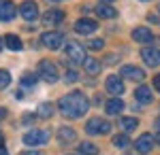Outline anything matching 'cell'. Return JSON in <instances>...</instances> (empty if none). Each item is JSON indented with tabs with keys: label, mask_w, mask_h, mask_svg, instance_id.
Instances as JSON below:
<instances>
[{
	"label": "cell",
	"mask_w": 160,
	"mask_h": 155,
	"mask_svg": "<svg viewBox=\"0 0 160 155\" xmlns=\"http://www.w3.org/2000/svg\"><path fill=\"white\" fill-rule=\"evenodd\" d=\"M0 51H2V38H0Z\"/></svg>",
	"instance_id": "d590c367"
},
{
	"label": "cell",
	"mask_w": 160,
	"mask_h": 155,
	"mask_svg": "<svg viewBox=\"0 0 160 155\" xmlns=\"http://www.w3.org/2000/svg\"><path fill=\"white\" fill-rule=\"evenodd\" d=\"M41 40H43V45H45L47 49L56 51V49H60V47H62V43H64V36H62L60 32H45Z\"/></svg>",
	"instance_id": "9c48e42d"
},
{
	"label": "cell",
	"mask_w": 160,
	"mask_h": 155,
	"mask_svg": "<svg viewBox=\"0 0 160 155\" xmlns=\"http://www.w3.org/2000/svg\"><path fill=\"white\" fill-rule=\"evenodd\" d=\"M34 83H37V77H34L32 72H26L24 77H22V85H30V87H32Z\"/></svg>",
	"instance_id": "4316f807"
},
{
	"label": "cell",
	"mask_w": 160,
	"mask_h": 155,
	"mask_svg": "<svg viewBox=\"0 0 160 155\" xmlns=\"http://www.w3.org/2000/svg\"><path fill=\"white\" fill-rule=\"evenodd\" d=\"M38 74H41V79L43 81H47V83H56L58 79H60V72H58V66L49 60H43L38 62Z\"/></svg>",
	"instance_id": "7a4b0ae2"
},
{
	"label": "cell",
	"mask_w": 160,
	"mask_h": 155,
	"mask_svg": "<svg viewBox=\"0 0 160 155\" xmlns=\"http://www.w3.org/2000/svg\"><path fill=\"white\" fill-rule=\"evenodd\" d=\"M66 55H68V60L75 62V64H86V49L81 47V45H77V43H68L66 45Z\"/></svg>",
	"instance_id": "8992f818"
},
{
	"label": "cell",
	"mask_w": 160,
	"mask_h": 155,
	"mask_svg": "<svg viewBox=\"0 0 160 155\" xmlns=\"http://www.w3.org/2000/svg\"><path fill=\"white\" fill-rule=\"evenodd\" d=\"M100 2H102V4H109V2H113V0H100Z\"/></svg>",
	"instance_id": "e575fe53"
},
{
	"label": "cell",
	"mask_w": 160,
	"mask_h": 155,
	"mask_svg": "<svg viewBox=\"0 0 160 155\" xmlns=\"http://www.w3.org/2000/svg\"><path fill=\"white\" fill-rule=\"evenodd\" d=\"M49 140V132L47 130H30L24 134V144L28 147H41Z\"/></svg>",
	"instance_id": "3957f363"
},
{
	"label": "cell",
	"mask_w": 160,
	"mask_h": 155,
	"mask_svg": "<svg viewBox=\"0 0 160 155\" xmlns=\"http://www.w3.org/2000/svg\"><path fill=\"white\" fill-rule=\"evenodd\" d=\"M4 45H7V49H11V51H22V49H24L22 38L15 36V34H7L4 36Z\"/></svg>",
	"instance_id": "2e32d148"
},
{
	"label": "cell",
	"mask_w": 160,
	"mask_h": 155,
	"mask_svg": "<svg viewBox=\"0 0 160 155\" xmlns=\"http://www.w3.org/2000/svg\"><path fill=\"white\" fill-rule=\"evenodd\" d=\"M58 108L62 110V115H66L71 119H79V117H83L88 113L90 102L81 92H71V94L62 96L58 100Z\"/></svg>",
	"instance_id": "6da1fadb"
},
{
	"label": "cell",
	"mask_w": 160,
	"mask_h": 155,
	"mask_svg": "<svg viewBox=\"0 0 160 155\" xmlns=\"http://www.w3.org/2000/svg\"><path fill=\"white\" fill-rule=\"evenodd\" d=\"M77 77H79V74H77L75 70H66V72H64V81H66V83H75Z\"/></svg>",
	"instance_id": "83f0119b"
},
{
	"label": "cell",
	"mask_w": 160,
	"mask_h": 155,
	"mask_svg": "<svg viewBox=\"0 0 160 155\" xmlns=\"http://www.w3.org/2000/svg\"><path fill=\"white\" fill-rule=\"evenodd\" d=\"M105 87H107V92H109L111 96H120L124 94V83H122V77H109L107 81H105Z\"/></svg>",
	"instance_id": "5bb4252c"
},
{
	"label": "cell",
	"mask_w": 160,
	"mask_h": 155,
	"mask_svg": "<svg viewBox=\"0 0 160 155\" xmlns=\"http://www.w3.org/2000/svg\"><path fill=\"white\" fill-rule=\"evenodd\" d=\"M4 117H7V108H2V106H0V121L4 119Z\"/></svg>",
	"instance_id": "1f68e13d"
},
{
	"label": "cell",
	"mask_w": 160,
	"mask_h": 155,
	"mask_svg": "<svg viewBox=\"0 0 160 155\" xmlns=\"http://www.w3.org/2000/svg\"><path fill=\"white\" fill-rule=\"evenodd\" d=\"M154 87H156V89H158V92H160V74H158V77H156V79H154Z\"/></svg>",
	"instance_id": "4dcf8cb0"
},
{
	"label": "cell",
	"mask_w": 160,
	"mask_h": 155,
	"mask_svg": "<svg viewBox=\"0 0 160 155\" xmlns=\"http://www.w3.org/2000/svg\"><path fill=\"white\" fill-rule=\"evenodd\" d=\"M51 110H53V106H51L49 102H43V104L38 106V115H41V117H51Z\"/></svg>",
	"instance_id": "d4e9b609"
},
{
	"label": "cell",
	"mask_w": 160,
	"mask_h": 155,
	"mask_svg": "<svg viewBox=\"0 0 160 155\" xmlns=\"http://www.w3.org/2000/svg\"><path fill=\"white\" fill-rule=\"evenodd\" d=\"M135 98L139 100V102H141V104H149V102L154 100V96H152V89H149L148 85H141V87H137Z\"/></svg>",
	"instance_id": "9a60e30c"
},
{
	"label": "cell",
	"mask_w": 160,
	"mask_h": 155,
	"mask_svg": "<svg viewBox=\"0 0 160 155\" xmlns=\"http://www.w3.org/2000/svg\"><path fill=\"white\" fill-rule=\"evenodd\" d=\"M83 68H86V72H88V74H98L102 66H100V62L96 60V58H88V60H86V64H83Z\"/></svg>",
	"instance_id": "44dd1931"
},
{
	"label": "cell",
	"mask_w": 160,
	"mask_h": 155,
	"mask_svg": "<svg viewBox=\"0 0 160 155\" xmlns=\"http://www.w3.org/2000/svg\"><path fill=\"white\" fill-rule=\"evenodd\" d=\"M79 151H81V155H96L98 153V147L92 143H81L79 144Z\"/></svg>",
	"instance_id": "603a6c76"
},
{
	"label": "cell",
	"mask_w": 160,
	"mask_h": 155,
	"mask_svg": "<svg viewBox=\"0 0 160 155\" xmlns=\"http://www.w3.org/2000/svg\"><path fill=\"white\" fill-rule=\"evenodd\" d=\"M58 138H60L62 143H73L75 140V130L68 128V125H62V128H58Z\"/></svg>",
	"instance_id": "ffe728a7"
},
{
	"label": "cell",
	"mask_w": 160,
	"mask_h": 155,
	"mask_svg": "<svg viewBox=\"0 0 160 155\" xmlns=\"http://www.w3.org/2000/svg\"><path fill=\"white\" fill-rule=\"evenodd\" d=\"M22 155H43V153H38V151H24Z\"/></svg>",
	"instance_id": "d6a6232c"
},
{
	"label": "cell",
	"mask_w": 160,
	"mask_h": 155,
	"mask_svg": "<svg viewBox=\"0 0 160 155\" xmlns=\"http://www.w3.org/2000/svg\"><path fill=\"white\" fill-rule=\"evenodd\" d=\"M0 155H9V151H7L4 147H0Z\"/></svg>",
	"instance_id": "836d02e7"
},
{
	"label": "cell",
	"mask_w": 160,
	"mask_h": 155,
	"mask_svg": "<svg viewBox=\"0 0 160 155\" xmlns=\"http://www.w3.org/2000/svg\"><path fill=\"white\" fill-rule=\"evenodd\" d=\"M83 130L90 134V136H94V134H107L111 130V125L107 123L105 119H98V117H92V119L86 123V128Z\"/></svg>",
	"instance_id": "277c9868"
},
{
	"label": "cell",
	"mask_w": 160,
	"mask_h": 155,
	"mask_svg": "<svg viewBox=\"0 0 160 155\" xmlns=\"http://www.w3.org/2000/svg\"><path fill=\"white\" fill-rule=\"evenodd\" d=\"M17 7L13 4V0H0V19L2 21H11L13 17L17 15Z\"/></svg>",
	"instance_id": "8fae6325"
},
{
	"label": "cell",
	"mask_w": 160,
	"mask_h": 155,
	"mask_svg": "<svg viewBox=\"0 0 160 155\" xmlns=\"http://www.w3.org/2000/svg\"><path fill=\"white\" fill-rule=\"evenodd\" d=\"M19 15L24 17L26 21H34L38 17V4L34 0H24V2L19 4Z\"/></svg>",
	"instance_id": "5b68a950"
},
{
	"label": "cell",
	"mask_w": 160,
	"mask_h": 155,
	"mask_svg": "<svg viewBox=\"0 0 160 155\" xmlns=\"http://www.w3.org/2000/svg\"><path fill=\"white\" fill-rule=\"evenodd\" d=\"M62 19H64V11H60V9H49V11L43 15V26L45 28H56Z\"/></svg>",
	"instance_id": "30bf717a"
},
{
	"label": "cell",
	"mask_w": 160,
	"mask_h": 155,
	"mask_svg": "<svg viewBox=\"0 0 160 155\" xmlns=\"http://www.w3.org/2000/svg\"><path fill=\"white\" fill-rule=\"evenodd\" d=\"M122 108H124V102L118 98V96H113L109 102L105 104V110L109 113V115H115V113H122Z\"/></svg>",
	"instance_id": "d6986e66"
},
{
	"label": "cell",
	"mask_w": 160,
	"mask_h": 155,
	"mask_svg": "<svg viewBox=\"0 0 160 155\" xmlns=\"http://www.w3.org/2000/svg\"><path fill=\"white\" fill-rule=\"evenodd\" d=\"M120 77L122 79H128V81H135V83H141L145 79V72L141 70V68H137V66H122Z\"/></svg>",
	"instance_id": "ba28073f"
},
{
	"label": "cell",
	"mask_w": 160,
	"mask_h": 155,
	"mask_svg": "<svg viewBox=\"0 0 160 155\" xmlns=\"http://www.w3.org/2000/svg\"><path fill=\"white\" fill-rule=\"evenodd\" d=\"M158 11H160V2H158Z\"/></svg>",
	"instance_id": "8d00e7d4"
},
{
	"label": "cell",
	"mask_w": 160,
	"mask_h": 155,
	"mask_svg": "<svg viewBox=\"0 0 160 155\" xmlns=\"http://www.w3.org/2000/svg\"><path fill=\"white\" fill-rule=\"evenodd\" d=\"M154 128H156V136H154V140L160 144V119H156V125H154Z\"/></svg>",
	"instance_id": "f546056e"
},
{
	"label": "cell",
	"mask_w": 160,
	"mask_h": 155,
	"mask_svg": "<svg viewBox=\"0 0 160 155\" xmlns=\"http://www.w3.org/2000/svg\"><path fill=\"white\" fill-rule=\"evenodd\" d=\"M132 38L137 43H149L152 40V30L149 28H135L132 30Z\"/></svg>",
	"instance_id": "e0dca14e"
},
{
	"label": "cell",
	"mask_w": 160,
	"mask_h": 155,
	"mask_svg": "<svg viewBox=\"0 0 160 155\" xmlns=\"http://www.w3.org/2000/svg\"><path fill=\"white\" fill-rule=\"evenodd\" d=\"M154 136L152 134H141L139 138L135 140V149L139 151V153H149L152 149H154Z\"/></svg>",
	"instance_id": "7c38bea8"
},
{
	"label": "cell",
	"mask_w": 160,
	"mask_h": 155,
	"mask_svg": "<svg viewBox=\"0 0 160 155\" xmlns=\"http://www.w3.org/2000/svg\"><path fill=\"white\" fill-rule=\"evenodd\" d=\"M113 147H118V149H128V147H130V138H128L126 134H118V136H113Z\"/></svg>",
	"instance_id": "7402d4cb"
},
{
	"label": "cell",
	"mask_w": 160,
	"mask_h": 155,
	"mask_svg": "<svg viewBox=\"0 0 160 155\" xmlns=\"http://www.w3.org/2000/svg\"><path fill=\"white\" fill-rule=\"evenodd\" d=\"M96 15L102 17V19H113V17L118 15V11H115L111 4H102V2H100L98 7H96Z\"/></svg>",
	"instance_id": "ac0fdd59"
},
{
	"label": "cell",
	"mask_w": 160,
	"mask_h": 155,
	"mask_svg": "<svg viewBox=\"0 0 160 155\" xmlns=\"http://www.w3.org/2000/svg\"><path fill=\"white\" fill-rule=\"evenodd\" d=\"M141 58H143V62L149 68H156V66H160V49H156V47L141 49Z\"/></svg>",
	"instance_id": "52a82bcc"
},
{
	"label": "cell",
	"mask_w": 160,
	"mask_h": 155,
	"mask_svg": "<svg viewBox=\"0 0 160 155\" xmlns=\"http://www.w3.org/2000/svg\"><path fill=\"white\" fill-rule=\"evenodd\" d=\"M9 83H11V74H9L7 70H2V68H0V89L9 87Z\"/></svg>",
	"instance_id": "484cf974"
},
{
	"label": "cell",
	"mask_w": 160,
	"mask_h": 155,
	"mask_svg": "<svg viewBox=\"0 0 160 155\" xmlns=\"http://www.w3.org/2000/svg\"><path fill=\"white\" fill-rule=\"evenodd\" d=\"M102 45H105V43H102L100 38H92V40L88 43V47H90V49H94V51H98V49H102Z\"/></svg>",
	"instance_id": "f1b7e54d"
},
{
	"label": "cell",
	"mask_w": 160,
	"mask_h": 155,
	"mask_svg": "<svg viewBox=\"0 0 160 155\" xmlns=\"http://www.w3.org/2000/svg\"><path fill=\"white\" fill-rule=\"evenodd\" d=\"M137 125H139V121H137L135 117H124V119H122V128H124L126 132L137 130Z\"/></svg>",
	"instance_id": "cb8c5ba5"
},
{
	"label": "cell",
	"mask_w": 160,
	"mask_h": 155,
	"mask_svg": "<svg viewBox=\"0 0 160 155\" xmlns=\"http://www.w3.org/2000/svg\"><path fill=\"white\" fill-rule=\"evenodd\" d=\"M96 28H98V24H96L94 19H86V17H83V19H79V21L75 24V32H77V34L88 36V34H92Z\"/></svg>",
	"instance_id": "4fadbf2b"
}]
</instances>
